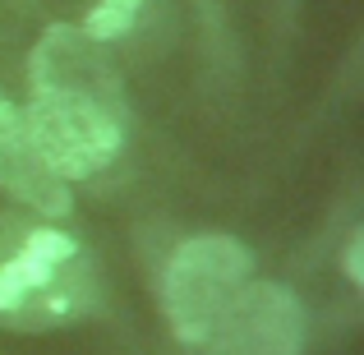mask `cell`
Returning <instances> with one entry per match:
<instances>
[{
  "mask_svg": "<svg viewBox=\"0 0 364 355\" xmlns=\"http://www.w3.org/2000/svg\"><path fill=\"white\" fill-rule=\"evenodd\" d=\"M97 304V272L83 245L60 226L0 217V323L51 332Z\"/></svg>",
  "mask_w": 364,
  "mask_h": 355,
  "instance_id": "1",
  "label": "cell"
},
{
  "mask_svg": "<svg viewBox=\"0 0 364 355\" xmlns=\"http://www.w3.org/2000/svg\"><path fill=\"white\" fill-rule=\"evenodd\" d=\"M249 282V249L235 235H194L171 254L161 309L185 346H203Z\"/></svg>",
  "mask_w": 364,
  "mask_h": 355,
  "instance_id": "2",
  "label": "cell"
},
{
  "mask_svg": "<svg viewBox=\"0 0 364 355\" xmlns=\"http://www.w3.org/2000/svg\"><path fill=\"white\" fill-rule=\"evenodd\" d=\"M124 111L107 107L74 92H33L23 120L33 129L37 152L46 166L70 185V180H92L120 157L124 148Z\"/></svg>",
  "mask_w": 364,
  "mask_h": 355,
  "instance_id": "3",
  "label": "cell"
},
{
  "mask_svg": "<svg viewBox=\"0 0 364 355\" xmlns=\"http://www.w3.org/2000/svg\"><path fill=\"white\" fill-rule=\"evenodd\" d=\"M203 346L208 355H300L304 309L282 282H245Z\"/></svg>",
  "mask_w": 364,
  "mask_h": 355,
  "instance_id": "4",
  "label": "cell"
},
{
  "mask_svg": "<svg viewBox=\"0 0 364 355\" xmlns=\"http://www.w3.org/2000/svg\"><path fill=\"white\" fill-rule=\"evenodd\" d=\"M28 88L74 92V97H92V102H107V107L124 111L120 74L107 60V46L74 23H51L37 37L33 55H28Z\"/></svg>",
  "mask_w": 364,
  "mask_h": 355,
  "instance_id": "5",
  "label": "cell"
},
{
  "mask_svg": "<svg viewBox=\"0 0 364 355\" xmlns=\"http://www.w3.org/2000/svg\"><path fill=\"white\" fill-rule=\"evenodd\" d=\"M0 189L14 203L33 208L37 217H51V222L70 217V208H74L70 185L46 166V157L33 143V129H28L23 111L9 97H0Z\"/></svg>",
  "mask_w": 364,
  "mask_h": 355,
  "instance_id": "6",
  "label": "cell"
},
{
  "mask_svg": "<svg viewBox=\"0 0 364 355\" xmlns=\"http://www.w3.org/2000/svg\"><path fill=\"white\" fill-rule=\"evenodd\" d=\"M139 9H143V0H97V5L88 9V18H83V33L107 46V42H116V37L129 33Z\"/></svg>",
  "mask_w": 364,
  "mask_h": 355,
  "instance_id": "7",
  "label": "cell"
},
{
  "mask_svg": "<svg viewBox=\"0 0 364 355\" xmlns=\"http://www.w3.org/2000/svg\"><path fill=\"white\" fill-rule=\"evenodd\" d=\"M346 277H350V286H364V235L360 231L346 245Z\"/></svg>",
  "mask_w": 364,
  "mask_h": 355,
  "instance_id": "8",
  "label": "cell"
}]
</instances>
